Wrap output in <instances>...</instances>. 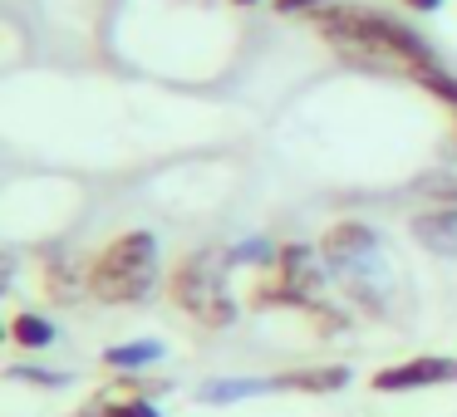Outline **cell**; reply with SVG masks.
<instances>
[{"mask_svg":"<svg viewBox=\"0 0 457 417\" xmlns=\"http://www.w3.org/2000/svg\"><path fill=\"white\" fill-rule=\"evenodd\" d=\"M74 417H162V413L143 397H129V403H84Z\"/></svg>","mask_w":457,"mask_h":417,"instance_id":"4fadbf2b","label":"cell"},{"mask_svg":"<svg viewBox=\"0 0 457 417\" xmlns=\"http://www.w3.org/2000/svg\"><path fill=\"white\" fill-rule=\"evenodd\" d=\"M261 393H276V383L270 378H261V383H241V378H227V383H212L202 388V403H237V397H261Z\"/></svg>","mask_w":457,"mask_h":417,"instance_id":"7c38bea8","label":"cell"},{"mask_svg":"<svg viewBox=\"0 0 457 417\" xmlns=\"http://www.w3.org/2000/svg\"><path fill=\"white\" fill-rule=\"evenodd\" d=\"M15 383H40V388H64L70 373H54V368H11Z\"/></svg>","mask_w":457,"mask_h":417,"instance_id":"9a60e30c","label":"cell"},{"mask_svg":"<svg viewBox=\"0 0 457 417\" xmlns=\"http://www.w3.org/2000/svg\"><path fill=\"white\" fill-rule=\"evenodd\" d=\"M443 383H457V358L447 354H418V358H403V364H388L369 378L374 393H418V388H443Z\"/></svg>","mask_w":457,"mask_h":417,"instance_id":"5b68a950","label":"cell"},{"mask_svg":"<svg viewBox=\"0 0 457 417\" xmlns=\"http://www.w3.org/2000/svg\"><path fill=\"white\" fill-rule=\"evenodd\" d=\"M413 84L457 113V74H453V70H443V64H428V70H418V74H413Z\"/></svg>","mask_w":457,"mask_h":417,"instance_id":"8fae6325","label":"cell"},{"mask_svg":"<svg viewBox=\"0 0 457 417\" xmlns=\"http://www.w3.org/2000/svg\"><path fill=\"white\" fill-rule=\"evenodd\" d=\"M89 295L99 305H143L158 285V236L123 231L89 260Z\"/></svg>","mask_w":457,"mask_h":417,"instance_id":"3957f363","label":"cell"},{"mask_svg":"<svg viewBox=\"0 0 457 417\" xmlns=\"http://www.w3.org/2000/svg\"><path fill=\"white\" fill-rule=\"evenodd\" d=\"M11 344L40 354V348L54 344V324L45 315H35V309H15V315H11Z\"/></svg>","mask_w":457,"mask_h":417,"instance_id":"9c48e42d","label":"cell"},{"mask_svg":"<svg viewBox=\"0 0 457 417\" xmlns=\"http://www.w3.org/2000/svg\"><path fill=\"white\" fill-rule=\"evenodd\" d=\"M403 11H418V15H433V11H443V0H398Z\"/></svg>","mask_w":457,"mask_h":417,"instance_id":"e0dca14e","label":"cell"},{"mask_svg":"<svg viewBox=\"0 0 457 417\" xmlns=\"http://www.w3.org/2000/svg\"><path fill=\"white\" fill-rule=\"evenodd\" d=\"M237 266L231 250L221 246H202V250H187V256L172 266L168 275V299L202 329H227L237 319V299L227 290V270Z\"/></svg>","mask_w":457,"mask_h":417,"instance_id":"7a4b0ae2","label":"cell"},{"mask_svg":"<svg viewBox=\"0 0 457 417\" xmlns=\"http://www.w3.org/2000/svg\"><path fill=\"white\" fill-rule=\"evenodd\" d=\"M428 197H433V207H457V177H433Z\"/></svg>","mask_w":457,"mask_h":417,"instance_id":"2e32d148","label":"cell"},{"mask_svg":"<svg viewBox=\"0 0 457 417\" xmlns=\"http://www.w3.org/2000/svg\"><path fill=\"white\" fill-rule=\"evenodd\" d=\"M310 30L329 45L345 64L359 70H378V74H398V79H413L418 70L437 64V54L428 50V40L418 30H408L403 20L384 11H364V5H329V11L310 15Z\"/></svg>","mask_w":457,"mask_h":417,"instance_id":"6da1fadb","label":"cell"},{"mask_svg":"<svg viewBox=\"0 0 457 417\" xmlns=\"http://www.w3.org/2000/svg\"><path fill=\"white\" fill-rule=\"evenodd\" d=\"M231 5H241V11H251V5H261V0H231Z\"/></svg>","mask_w":457,"mask_h":417,"instance_id":"ac0fdd59","label":"cell"},{"mask_svg":"<svg viewBox=\"0 0 457 417\" xmlns=\"http://www.w3.org/2000/svg\"><path fill=\"white\" fill-rule=\"evenodd\" d=\"M408 231H413V241L423 250L457 260V207H423V211H413Z\"/></svg>","mask_w":457,"mask_h":417,"instance_id":"52a82bcc","label":"cell"},{"mask_svg":"<svg viewBox=\"0 0 457 417\" xmlns=\"http://www.w3.org/2000/svg\"><path fill=\"white\" fill-rule=\"evenodd\" d=\"M320 285H325V270L315 260V246L305 241H286L276 250V260L266 266V275L251 290V305L256 309H315Z\"/></svg>","mask_w":457,"mask_h":417,"instance_id":"277c9868","label":"cell"},{"mask_svg":"<svg viewBox=\"0 0 457 417\" xmlns=\"http://www.w3.org/2000/svg\"><path fill=\"white\" fill-rule=\"evenodd\" d=\"M378 256V231L369 221H335L320 236V260L335 270H359L364 260Z\"/></svg>","mask_w":457,"mask_h":417,"instance_id":"8992f818","label":"cell"},{"mask_svg":"<svg viewBox=\"0 0 457 417\" xmlns=\"http://www.w3.org/2000/svg\"><path fill=\"white\" fill-rule=\"evenodd\" d=\"M349 368L345 364H320V368H295V373H276L270 383H276V393H339V388H349Z\"/></svg>","mask_w":457,"mask_h":417,"instance_id":"ba28073f","label":"cell"},{"mask_svg":"<svg viewBox=\"0 0 457 417\" xmlns=\"http://www.w3.org/2000/svg\"><path fill=\"white\" fill-rule=\"evenodd\" d=\"M162 358L158 339H143V344H113L104 348V368H119V373H133V368H148Z\"/></svg>","mask_w":457,"mask_h":417,"instance_id":"30bf717a","label":"cell"},{"mask_svg":"<svg viewBox=\"0 0 457 417\" xmlns=\"http://www.w3.org/2000/svg\"><path fill=\"white\" fill-rule=\"evenodd\" d=\"M453 128H457V113H453Z\"/></svg>","mask_w":457,"mask_h":417,"instance_id":"d6986e66","label":"cell"},{"mask_svg":"<svg viewBox=\"0 0 457 417\" xmlns=\"http://www.w3.org/2000/svg\"><path fill=\"white\" fill-rule=\"evenodd\" d=\"M329 5H339V0H270V11L276 15H320V11H329Z\"/></svg>","mask_w":457,"mask_h":417,"instance_id":"5bb4252c","label":"cell"}]
</instances>
